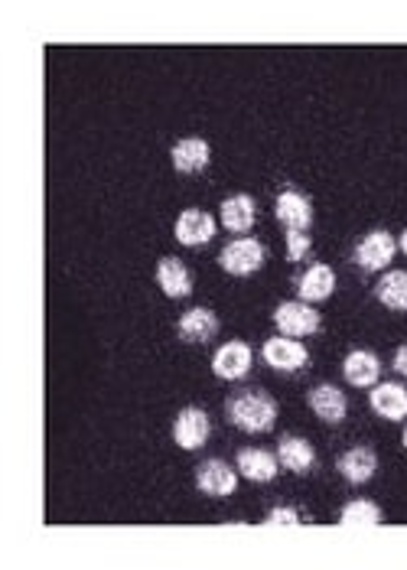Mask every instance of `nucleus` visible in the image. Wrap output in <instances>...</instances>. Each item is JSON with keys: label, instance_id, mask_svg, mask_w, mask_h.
Segmentation results:
<instances>
[{"label": "nucleus", "instance_id": "obj_1", "mask_svg": "<svg viewBox=\"0 0 407 570\" xmlns=\"http://www.w3.org/2000/svg\"><path fill=\"white\" fill-rule=\"evenodd\" d=\"M225 411H228V421L238 430H245V434H264V430H271L277 424V401L261 388L235 391V395L228 398Z\"/></svg>", "mask_w": 407, "mask_h": 570}, {"label": "nucleus", "instance_id": "obj_2", "mask_svg": "<svg viewBox=\"0 0 407 570\" xmlns=\"http://www.w3.org/2000/svg\"><path fill=\"white\" fill-rule=\"evenodd\" d=\"M219 264L225 274H235V277H248L254 271H261L264 264V245L258 238H235L219 251Z\"/></svg>", "mask_w": 407, "mask_h": 570}, {"label": "nucleus", "instance_id": "obj_3", "mask_svg": "<svg viewBox=\"0 0 407 570\" xmlns=\"http://www.w3.org/2000/svg\"><path fill=\"white\" fill-rule=\"evenodd\" d=\"M274 326L281 329V336H290V339H300V336H313V333H320V313H316L310 303H294V300H287L281 303V307L274 310Z\"/></svg>", "mask_w": 407, "mask_h": 570}, {"label": "nucleus", "instance_id": "obj_4", "mask_svg": "<svg viewBox=\"0 0 407 570\" xmlns=\"http://www.w3.org/2000/svg\"><path fill=\"white\" fill-rule=\"evenodd\" d=\"M394 251H398L394 238L388 232H381V228H375V232H368L359 242V248H355V264H359L362 271H385L394 261Z\"/></svg>", "mask_w": 407, "mask_h": 570}, {"label": "nucleus", "instance_id": "obj_5", "mask_svg": "<svg viewBox=\"0 0 407 570\" xmlns=\"http://www.w3.org/2000/svg\"><path fill=\"white\" fill-rule=\"evenodd\" d=\"M261 352H264V362L271 365V369H277V372H300L303 365H307V359H310L307 346L297 342V339H290V336L267 339Z\"/></svg>", "mask_w": 407, "mask_h": 570}, {"label": "nucleus", "instance_id": "obj_6", "mask_svg": "<svg viewBox=\"0 0 407 570\" xmlns=\"http://www.w3.org/2000/svg\"><path fill=\"white\" fill-rule=\"evenodd\" d=\"M209 434H212V424H209V414L202 408H183L180 414H176V424H173L176 447L199 450L202 443L209 440Z\"/></svg>", "mask_w": 407, "mask_h": 570}, {"label": "nucleus", "instance_id": "obj_7", "mask_svg": "<svg viewBox=\"0 0 407 570\" xmlns=\"http://www.w3.org/2000/svg\"><path fill=\"white\" fill-rule=\"evenodd\" d=\"M251 346L241 339H232L225 342V346L212 356V372L225 378V382H238V378H245L251 372Z\"/></svg>", "mask_w": 407, "mask_h": 570}, {"label": "nucleus", "instance_id": "obj_8", "mask_svg": "<svg viewBox=\"0 0 407 570\" xmlns=\"http://www.w3.org/2000/svg\"><path fill=\"white\" fill-rule=\"evenodd\" d=\"M196 486L206 492V496L225 499V496H232V492H235L238 473L225 460H206V463L196 466Z\"/></svg>", "mask_w": 407, "mask_h": 570}, {"label": "nucleus", "instance_id": "obj_9", "mask_svg": "<svg viewBox=\"0 0 407 570\" xmlns=\"http://www.w3.org/2000/svg\"><path fill=\"white\" fill-rule=\"evenodd\" d=\"M274 212H277V219L284 222L287 232H307V228L313 225L310 199L303 193H297V189H284V193L277 196V202H274Z\"/></svg>", "mask_w": 407, "mask_h": 570}, {"label": "nucleus", "instance_id": "obj_10", "mask_svg": "<svg viewBox=\"0 0 407 570\" xmlns=\"http://www.w3.org/2000/svg\"><path fill=\"white\" fill-rule=\"evenodd\" d=\"M170 160H173L176 173H199L209 167L212 147H209V141H202V137H183V141L173 144Z\"/></svg>", "mask_w": 407, "mask_h": 570}, {"label": "nucleus", "instance_id": "obj_11", "mask_svg": "<svg viewBox=\"0 0 407 570\" xmlns=\"http://www.w3.org/2000/svg\"><path fill=\"white\" fill-rule=\"evenodd\" d=\"M212 235H215V219L209 212L186 209L180 219H176V242H180V245L199 248V245L212 242Z\"/></svg>", "mask_w": 407, "mask_h": 570}, {"label": "nucleus", "instance_id": "obj_12", "mask_svg": "<svg viewBox=\"0 0 407 570\" xmlns=\"http://www.w3.org/2000/svg\"><path fill=\"white\" fill-rule=\"evenodd\" d=\"M336 470H339L342 479H346V483L362 486V483H368V479L375 476V470H378V456H375L372 447H352V450H346V453L339 456Z\"/></svg>", "mask_w": 407, "mask_h": 570}, {"label": "nucleus", "instance_id": "obj_13", "mask_svg": "<svg viewBox=\"0 0 407 570\" xmlns=\"http://www.w3.org/2000/svg\"><path fill=\"white\" fill-rule=\"evenodd\" d=\"M307 401H310V408H313L316 417H320V421H326V424H342V421H346L349 401L336 385H316L307 395Z\"/></svg>", "mask_w": 407, "mask_h": 570}, {"label": "nucleus", "instance_id": "obj_14", "mask_svg": "<svg viewBox=\"0 0 407 570\" xmlns=\"http://www.w3.org/2000/svg\"><path fill=\"white\" fill-rule=\"evenodd\" d=\"M372 401V411L385 421H404L407 417V388L398 382H385V385H375V391L368 395Z\"/></svg>", "mask_w": 407, "mask_h": 570}, {"label": "nucleus", "instance_id": "obj_15", "mask_svg": "<svg viewBox=\"0 0 407 570\" xmlns=\"http://www.w3.org/2000/svg\"><path fill=\"white\" fill-rule=\"evenodd\" d=\"M157 284L170 300H180L193 294V274L186 271L180 258H160L157 264Z\"/></svg>", "mask_w": 407, "mask_h": 570}, {"label": "nucleus", "instance_id": "obj_16", "mask_svg": "<svg viewBox=\"0 0 407 570\" xmlns=\"http://www.w3.org/2000/svg\"><path fill=\"white\" fill-rule=\"evenodd\" d=\"M342 375H346V382L355 388H372V385H378L381 362H378L375 352L355 349L346 356V362H342Z\"/></svg>", "mask_w": 407, "mask_h": 570}, {"label": "nucleus", "instance_id": "obj_17", "mask_svg": "<svg viewBox=\"0 0 407 570\" xmlns=\"http://www.w3.org/2000/svg\"><path fill=\"white\" fill-rule=\"evenodd\" d=\"M277 460H281L284 470L297 473V476H307L316 463V453L310 447V440L290 434V437H281V443H277Z\"/></svg>", "mask_w": 407, "mask_h": 570}, {"label": "nucleus", "instance_id": "obj_18", "mask_svg": "<svg viewBox=\"0 0 407 570\" xmlns=\"http://www.w3.org/2000/svg\"><path fill=\"white\" fill-rule=\"evenodd\" d=\"M176 329H180V339H186V342H209V339H215V333H219V316H215L209 307H193L180 316Z\"/></svg>", "mask_w": 407, "mask_h": 570}, {"label": "nucleus", "instance_id": "obj_19", "mask_svg": "<svg viewBox=\"0 0 407 570\" xmlns=\"http://www.w3.org/2000/svg\"><path fill=\"white\" fill-rule=\"evenodd\" d=\"M219 215H222V225L228 232L241 235L254 225V219H258V206H254V199L248 193H235L219 206Z\"/></svg>", "mask_w": 407, "mask_h": 570}, {"label": "nucleus", "instance_id": "obj_20", "mask_svg": "<svg viewBox=\"0 0 407 570\" xmlns=\"http://www.w3.org/2000/svg\"><path fill=\"white\" fill-rule=\"evenodd\" d=\"M333 290H336V274L329 264H313L297 281V294L303 303H320L326 297H333Z\"/></svg>", "mask_w": 407, "mask_h": 570}, {"label": "nucleus", "instance_id": "obj_21", "mask_svg": "<svg viewBox=\"0 0 407 570\" xmlns=\"http://www.w3.org/2000/svg\"><path fill=\"white\" fill-rule=\"evenodd\" d=\"M277 466H281V460L267 450L251 447V450L238 453V473L245 479H251V483H271V479L277 476Z\"/></svg>", "mask_w": 407, "mask_h": 570}, {"label": "nucleus", "instance_id": "obj_22", "mask_svg": "<svg viewBox=\"0 0 407 570\" xmlns=\"http://www.w3.org/2000/svg\"><path fill=\"white\" fill-rule=\"evenodd\" d=\"M378 303H385L394 313H407V271H388L375 284Z\"/></svg>", "mask_w": 407, "mask_h": 570}, {"label": "nucleus", "instance_id": "obj_23", "mask_svg": "<svg viewBox=\"0 0 407 570\" xmlns=\"http://www.w3.org/2000/svg\"><path fill=\"white\" fill-rule=\"evenodd\" d=\"M339 525L342 528H375V525H381V509L368 499H355L339 512Z\"/></svg>", "mask_w": 407, "mask_h": 570}, {"label": "nucleus", "instance_id": "obj_24", "mask_svg": "<svg viewBox=\"0 0 407 570\" xmlns=\"http://www.w3.org/2000/svg\"><path fill=\"white\" fill-rule=\"evenodd\" d=\"M310 235L307 232H287V261H303L310 255Z\"/></svg>", "mask_w": 407, "mask_h": 570}, {"label": "nucleus", "instance_id": "obj_25", "mask_svg": "<svg viewBox=\"0 0 407 570\" xmlns=\"http://www.w3.org/2000/svg\"><path fill=\"white\" fill-rule=\"evenodd\" d=\"M267 525H300V512L290 509V505H277V509L267 512Z\"/></svg>", "mask_w": 407, "mask_h": 570}, {"label": "nucleus", "instance_id": "obj_26", "mask_svg": "<svg viewBox=\"0 0 407 570\" xmlns=\"http://www.w3.org/2000/svg\"><path fill=\"white\" fill-rule=\"evenodd\" d=\"M394 372L407 378V346H401L398 352H394Z\"/></svg>", "mask_w": 407, "mask_h": 570}, {"label": "nucleus", "instance_id": "obj_27", "mask_svg": "<svg viewBox=\"0 0 407 570\" xmlns=\"http://www.w3.org/2000/svg\"><path fill=\"white\" fill-rule=\"evenodd\" d=\"M401 251H404V255H407V228H404V232H401Z\"/></svg>", "mask_w": 407, "mask_h": 570}, {"label": "nucleus", "instance_id": "obj_28", "mask_svg": "<svg viewBox=\"0 0 407 570\" xmlns=\"http://www.w3.org/2000/svg\"><path fill=\"white\" fill-rule=\"evenodd\" d=\"M401 443H404V450H407V427H404V434H401Z\"/></svg>", "mask_w": 407, "mask_h": 570}]
</instances>
